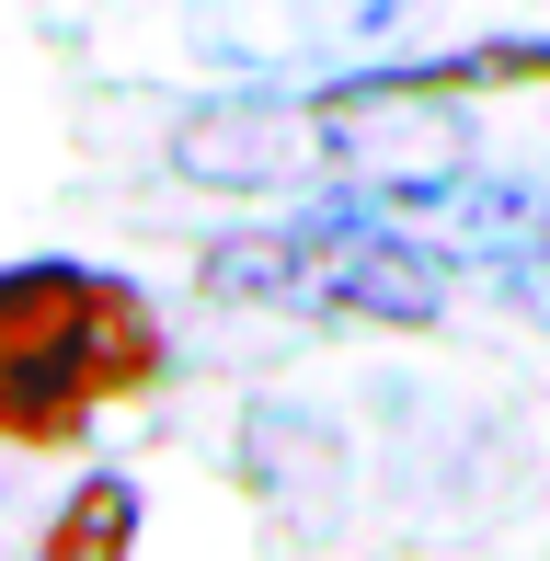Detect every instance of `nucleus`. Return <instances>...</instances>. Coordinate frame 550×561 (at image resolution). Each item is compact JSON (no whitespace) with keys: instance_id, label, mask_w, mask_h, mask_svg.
I'll list each match as a JSON object with an SVG mask.
<instances>
[{"instance_id":"obj_1","label":"nucleus","mask_w":550,"mask_h":561,"mask_svg":"<svg viewBox=\"0 0 550 561\" xmlns=\"http://www.w3.org/2000/svg\"><path fill=\"white\" fill-rule=\"evenodd\" d=\"M207 298H241V310H298V321H447V264L424 252L413 218H390L379 195H344V207H298L264 229H230L207 241Z\"/></svg>"},{"instance_id":"obj_2","label":"nucleus","mask_w":550,"mask_h":561,"mask_svg":"<svg viewBox=\"0 0 550 561\" xmlns=\"http://www.w3.org/2000/svg\"><path fill=\"white\" fill-rule=\"evenodd\" d=\"M161 378V333L115 275L92 264H12L0 275V436L69 447L92 401Z\"/></svg>"},{"instance_id":"obj_3","label":"nucleus","mask_w":550,"mask_h":561,"mask_svg":"<svg viewBox=\"0 0 550 561\" xmlns=\"http://www.w3.org/2000/svg\"><path fill=\"white\" fill-rule=\"evenodd\" d=\"M172 161L218 195H275V184H344V104L321 92H241L172 126Z\"/></svg>"},{"instance_id":"obj_4","label":"nucleus","mask_w":550,"mask_h":561,"mask_svg":"<svg viewBox=\"0 0 550 561\" xmlns=\"http://www.w3.org/2000/svg\"><path fill=\"white\" fill-rule=\"evenodd\" d=\"M436 0H207L195 12V46L218 69H367L379 46H402Z\"/></svg>"},{"instance_id":"obj_5","label":"nucleus","mask_w":550,"mask_h":561,"mask_svg":"<svg viewBox=\"0 0 550 561\" xmlns=\"http://www.w3.org/2000/svg\"><path fill=\"white\" fill-rule=\"evenodd\" d=\"M379 207L413 218V229H436V241H459V252H482V264H528V252L550 241V195L505 184V172H482V161H447V172H424V184L379 195Z\"/></svg>"},{"instance_id":"obj_6","label":"nucleus","mask_w":550,"mask_h":561,"mask_svg":"<svg viewBox=\"0 0 550 561\" xmlns=\"http://www.w3.org/2000/svg\"><path fill=\"white\" fill-rule=\"evenodd\" d=\"M138 539V493L115 470H92L81 493H69V516H58V539H46V561H127Z\"/></svg>"}]
</instances>
